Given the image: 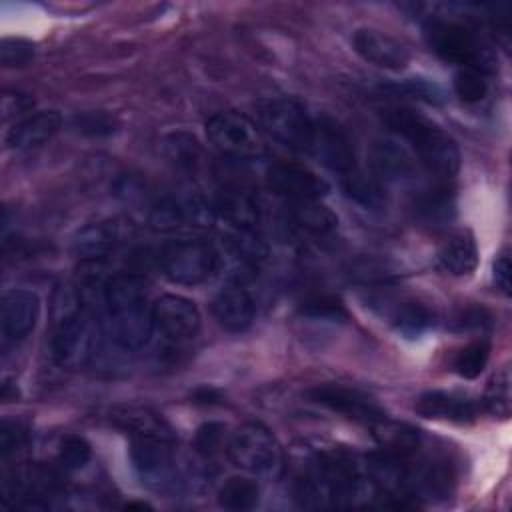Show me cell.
I'll return each instance as SVG.
<instances>
[{"label": "cell", "mask_w": 512, "mask_h": 512, "mask_svg": "<svg viewBox=\"0 0 512 512\" xmlns=\"http://www.w3.org/2000/svg\"><path fill=\"white\" fill-rule=\"evenodd\" d=\"M104 328L110 340L124 350L142 348L154 330L152 304L138 278L120 274L110 278L102 290Z\"/></svg>", "instance_id": "6da1fadb"}, {"label": "cell", "mask_w": 512, "mask_h": 512, "mask_svg": "<svg viewBox=\"0 0 512 512\" xmlns=\"http://www.w3.org/2000/svg\"><path fill=\"white\" fill-rule=\"evenodd\" d=\"M386 126L410 144L420 166L438 178H454L460 170V150L454 138L438 124L410 108H390L384 112Z\"/></svg>", "instance_id": "7a4b0ae2"}, {"label": "cell", "mask_w": 512, "mask_h": 512, "mask_svg": "<svg viewBox=\"0 0 512 512\" xmlns=\"http://www.w3.org/2000/svg\"><path fill=\"white\" fill-rule=\"evenodd\" d=\"M158 266L172 284L198 286L218 272L220 252L208 240L178 238L160 248Z\"/></svg>", "instance_id": "3957f363"}, {"label": "cell", "mask_w": 512, "mask_h": 512, "mask_svg": "<svg viewBox=\"0 0 512 512\" xmlns=\"http://www.w3.org/2000/svg\"><path fill=\"white\" fill-rule=\"evenodd\" d=\"M226 448L232 462L250 474L272 478L282 470V446L272 430L260 422L238 426L230 434Z\"/></svg>", "instance_id": "277c9868"}, {"label": "cell", "mask_w": 512, "mask_h": 512, "mask_svg": "<svg viewBox=\"0 0 512 512\" xmlns=\"http://www.w3.org/2000/svg\"><path fill=\"white\" fill-rule=\"evenodd\" d=\"M258 128L292 152L310 154L314 118L288 98H272L256 104Z\"/></svg>", "instance_id": "5b68a950"}, {"label": "cell", "mask_w": 512, "mask_h": 512, "mask_svg": "<svg viewBox=\"0 0 512 512\" xmlns=\"http://www.w3.org/2000/svg\"><path fill=\"white\" fill-rule=\"evenodd\" d=\"M428 46L446 62L460 64V68H476L480 72L492 70V56L478 40V36L464 24L432 18L424 26Z\"/></svg>", "instance_id": "8992f818"}, {"label": "cell", "mask_w": 512, "mask_h": 512, "mask_svg": "<svg viewBox=\"0 0 512 512\" xmlns=\"http://www.w3.org/2000/svg\"><path fill=\"white\" fill-rule=\"evenodd\" d=\"M96 336L94 314L80 302L74 300L72 306L62 312L52 330L50 352L58 366L76 368L86 362L92 352Z\"/></svg>", "instance_id": "52a82bcc"}, {"label": "cell", "mask_w": 512, "mask_h": 512, "mask_svg": "<svg viewBox=\"0 0 512 512\" xmlns=\"http://www.w3.org/2000/svg\"><path fill=\"white\" fill-rule=\"evenodd\" d=\"M210 144L224 156L236 160L260 158L266 150L262 130L240 112H218L206 122Z\"/></svg>", "instance_id": "ba28073f"}, {"label": "cell", "mask_w": 512, "mask_h": 512, "mask_svg": "<svg viewBox=\"0 0 512 512\" xmlns=\"http://www.w3.org/2000/svg\"><path fill=\"white\" fill-rule=\"evenodd\" d=\"M130 460L134 472L152 490H170L178 482L174 442L132 440Z\"/></svg>", "instance_id": "9c48e42d"}, {"label": "cell", "mask_w": 512, "mask_h": 512, "mask_svg": "<svg viewBox=\"0 0 512 512\" xmlns=\"http://www.w3.org/2000/svg\"><path fill=\"white\" fill-rule=\"evenodd\" d=\"M310 154H314L326 168L340 176L356 168V154L348 132L332 118H314V134Z\"/></svg>", "instance_id": "30bf717a"}, {"label": "cell", "mask_w": 512, "mask_h": 512, "mask_svg": "<svg viewBox=\"0 0 512 512\" xmlns=\"http://www.w3.org/2000/svg\"><path fill=\"white\" fill-rule=\"evenodd\" d=\"M154 328L170 340L194 338L200 330V310L194 300L180 294H162L152 304Z\"/></svg>", "instance_id": "8fae6325"}, {"label": "cell", "mask_w": 512, "mask_h": 512, "mask_svg": "<svg viewBox=\"0 0 512 512\" xmlns=\"http://www.w3.org/2000/svg\"><path fill=\"white\" fill-rule=\"evenodd\" d=\"M306 396H308V400H312L316 404H322L334 412L344 414L346 418L364 422L368 426H374L376 422L386 418L382 408L372 398H368L366 394H362L354 388H348V386L318 384V386L306 390Z\"/></svg>", "instance_id": "7c38bea8"}, {"label": "cell", "mask_w": 512, "mask_h": 512, "mask_svg": "<svg viewBox=\"0 0 512 512\" xmlns=\"http://www.w3.org/2000/svg\"><path fill=\"white\" fill-rule=\"evenodd\" d=\"M266 180L276 194L288 198L290 202L320 200L328 192V182L324 178H320L310 168L294 162L272 164L268 168Z\"/></svg>", "instance_id": "4fadbf2b"}, {"label": "cell", "mask_w": 512, "mask_h": 512, "mask_svg": "<svg viewBox=\"0 0 512 512\" xmlns=\"http://www.w3.org/2000/svg\"><path fill=\"white\" fill-rule=\"evenodd\" d=\"M110 422L130 436V440H162L176 442L172 426L148 406L138 404H118L110 412Z\"/></svg>", "instance_id": "5bb4252c"}, {"label": "cell", "mask_w": 512, "mask_h": 512, "mask_svg": "<svg viewBox=\"0 0 512 512\" xmlns=\"http://www.w3.org/2000/svg\"><path fill=\"white\" fill-rule=\"evenodd\" d=\"M352 46L366 62L384 70H402L410 62V50L394 36L376 28H358Z\"/></svg>", "instance_id": "9a60e30c"}, {"label": "cell", "mask_w": 512, "mask_h": 512, "mask_svg": "<svg viewBox=\"0 0 512 512\" xmlns=\"http://www.w3.org/2000/svg\"><path fill=\"white\" fill-rule=\"evenodd\" d=\"M40 318V298L32 290L14 288L4 292L0 304V322L2 334L6 340L26 338Z\"/></svg>", "instance_id": "2e32d148"}, {"label": "cell", "mask_w": 512, "mask_h": 512, "mask_svg": "<svg viewBox=\"0 0 512 512\" xmlns=\"http://www.w3.org/2000/svg\"><path fill=\"white\" fill-rule=\"evenodd\" d=\"M62 126L58 110H38L20 118L6 134V146L16 152H26L46 144Z\"/></svg>", "instance_id": "e0dca14e"}, {"label": "cell", "mask_w": 512, "mask_h": 512, "mask_svg": "<svg viewBox=\"0 0 512 512\" xmlns=\"http://www.w3.org/2000/svg\"><path fill=\"white\" fill-rule=\"evenodd\" d=\"M130 236V224L122 220H102L90 224L74 238V252L80 258L98 260L114 252Z\"/></svg>", "instance_id": "ac0fdd59"}, {"label": "cell", "mask_w": 512, "mask_h": 512, "mask_svg": "<svg viewBox=\"0 0 512 512\" xmlns=\"http://www.w3.org/2000/svg\"><path fill=\"white\" fill-rule=\"evenodd\" d=\"M212 314L222 328L230 332H242L252 324L256 304L244 286L230 284L222 288L212 300Z\"/></svg>", "instance_id": "d6986e66"}, {"label": "cell", "mask_w": 512, "mask_h": 512, "mask_svg": "<svg viewBox=\"0 0 512 512\" xmlns=\"http://www.w3.org/2000/svg\"><path fill=\"white\" fill-rule=\"evenodd\" d=\"M416 412L424 418L450 420V422H472L476 418V404L464 394L446 390H428L416 400Z\"/></svg>", "instance_id": "ffe728a7"}, {"label": "cell", "mask_w": 512, "mask_h": 512, "mask_svg": "<svg viewBox=\"0 0 512 512\" xmlns=\"http://www.w3.org/2000/svg\"><path fill=\"white\" fill-rule=\"evenodd\" d=\"M370 164L376 178L384 180H408L414 176L416 158L398 140H376L370 150Z\"/></svg>", "instance_id": "44dd1931"}, {"label": "cell", "mask_w": 512, "mask_h": 512, "mask_svg": "<svg viewBox=\"0 0 512 512\" xmlns=\"http://www.w3.org/2000/svg\"><path fill=\"white\" fill-rule=\"evenodd\" d=\"M214 214L224 220L230 230H256L260 210L258 202L244 190L224 188L212 204Z\"/></svg>", "instance_id": "7402d4cb"}, {"label": "cell", "mask_w": 512, "mask_h": 512, "mask_svg": "<svg viewBox=\"0 0 512 512\" xmlns=\"http://www.w3.org/2000/svg\"><path fill=\"white\" fill-rule=\"evenodd\" d=\"M438 264L452 276H468L478 266V246L470 232L452 234L438 250Z\"/></svg>", "instance_id": "603a6c76"}, {"label": "cell", "mask_w": 512, "mask_h": 512, "mask_svg": "<svg viewBox=\"0 0 512 512\" xmlns=\"http://www.w3.org/2000/svg\"><path fill=\"white\" fill-rule=\"evenodd\" d=\"M342 188L352 202L366 210H382L388 204V194L382 180L358 168L342 176Z\"/></svg>", "instance_id": "cb8c5ba5"}, {"label": "cell", "mask_w": 512, "mask_h": 512, "mask_svg": "<svg viewBox=\"0 0 512 512\" xmlns=\"http://www.w3.org/2000/svg\"><path fill=\"white\" fill-rule=\"evenodd\" d=\"M374 438L378 440L380 448L398 456H416L420 450V434L408 424L392 422L382 418L374 426H370Z\"/></svg>", "instance_id": "d4e9b609"}, {"label": "cell", "mask_w": 512, "mask_h": 512, "mask_svg": "<svg viewBox=\"0 0 512 512\" xmlns=\"http://www.w3.org/2000/svg\"><path fill=\"white\" fill-rule=\"evenodd\" d=\"M290 218L298 228L314 236H328L338 226L336 214L328 206H324L320 200L290 202Z\"/></svg>", "instance_id": "484cf974"}, {"label": "cell", "mask_w": 512, "mask_h": 512, "mask_svg": "<svg viewBox=\"0 0 512 512\" xmlns=\"http://www.w3.org/2000/svg\"><path fill=\"white\" fill-rule=\"evenodd\" d=\"M260 500L256 480L248 476H232L218 490V504L226 510H252Z\"/></svg>", "instance_id": "4316f807"}, {"label": "cell", "mask_w": 512, "mask_h": 512, "mask_svg": "<svg viewBox=\"0 0 512 512\" xmlns=\"http://www.w3.org/2000/svg\"><path fill=\"white\" fill-rule=\"evenodd\" d=\"M392 324L400 334L414 338V336H420L424 330H428L434 324V314L424 304L406 300L396 306V310L392 314Z\"/></svg>", "instance_id": "83f0119b"}, {"label": "cell", "mask_w": 512, "mask_h": 512, "mask_svg": "<svg viewBox=\"0 0 512 512\" xmlns=\"http://www.w3.org/2000/svg\"><path fill=\"white\" fill-rule=\"evenodd\" d=\"M164 152L176 168L186 170V172L196 170L200 164V156H202V150H200V144L196 142V138L190 134H184V132L166 136Z\"/></svg>", "instance_id": "f1b7e54d"}, {"label": "cell", "mask_w": 512, "mask_h": 512, "mask_svg": "<svg viewBox=\"0 0 512 512\" xmlns=\"http://www.w3.org/2000/svg\"><path fill=\"white\" fill-rule=\"evenodd\" d=\"M416 212L426 222H446L454 214V198L444 186L424 190L416 198Z\"/></svg>", "instance_id": "f546056e"}, {"label": "cell", "mask_w": 512, "mask_h": 512, "mask_svg": "<svg viewBox=\"0 0 512 512\" xmlns=\"http://www.w3.org/2000/svg\"><path fill=\"white\" fill-rule=\"evenodd\" d=\"M484 406L496 418H508L512 408V392H510V370L502 368L488 382L484 392Z\"/></svg>", "instance_id": "4dcf8cb0"}, {"label": "cell", "mask_w": 512, "mask_h": 512, "mask_svg": "<svg viewBox=\"0 0 512 512\" xmlns=\"http://www.w3.org/2000/svg\"><path fill=\"white\" fill-rule=\"evenodd\" d=\"M490 358V344L486 340H476L464 346L454 358V370L466 380H474L486 368Z\"/></svg>", "instance_id": "1f68e13d"}, {"label": "cell", "mask_w": 512, "mask_h": 512, "mask_svg": "<svg viewBox=\"0 0 512 512\" xmlns=\"http://www.w3.org/2000/svg\"><path fill=\"white\" fill-rule=\"evenodd\" d=\"M92 458V448L88 444L86 438L76 436V434H68L60 440V448H58V466L64 472H76L82 470Z\"/></svg>", "instance_id": "d6a6232c"}, {"label": "cell", "mask_w": 512, "mask_h": 512, "mask_svg": "<svg viewBox=\"0 0 512 512\" xmlns=\"http://www.w3.org/2000/svg\"><path fill=\"white\" fill-rule=\"evenodd\" d=\"M454 92L462 102L474 104L484 100V96L488 94V82L484 72L476 70V68H460L454 74Z\"/></svg>", "instance_id": "836d02e7"}, {"label": "cell", "mask_w": 512, "mask_h": 512, "mask_svg": "<svg viewBox=\"0 0 512 512\" xmlns=\"http://www.w3.org/2000/svg\"><path fill=\"white\" fill-rule=\"evenodd\" d=\"M30 442V432L22 422L2 420L0 424V452L2 458H8L20 450H24Z\"/></svg>", "instance_id": "e575fe53"}, {"label": "cell", "mask_w": 512, "mask_h": 512, "mask_svg": "<svg viewBox=\"0 0 512 512\" xmlns=\"http://www.w3.org/2000/svg\"><path fill=\"white\" fill-rule=\"evenodd\" d=\"M394 90L398 94H406L410 98H416V100H422L428 104H440L446 98L444 90L436 82H430L424 78H408V80L400 82L398 86H394Z\"/></svg>", "instance_id": "d590c367"}, {"label": "cell", "mask_w": 512, "mask_h": 512, "mask_svg": "<svg viewBox=\"0 0 512 512\" xmlns=\"http://www.w3.org/2000/svg\"><path fill=\"white\" fill-rule=\"evenodd\" d=\"M226 442V426L220 422H206L196 430L194 446L202 456H214Z\"/></svg>", "instance_id": "8d00e7d4"}, {"label": "cell", "mask_w": 512, "mask_h": 512, "mask_svg": "<svg viewBox=\"0 0 512 512\" xmlns=\"http://www.w3.org/2000/svg\"><path fill=\"white\" fill-rule=\"evenodd\" d=\"M300 312L304 316L322 318V320H338L344 316L342 304L336 298L326 296V294H316V296L306 298L300 306Z\"/></svg>", "instance_id": "74e56055"}, {"label": "cell", "mask_w": 512, "mask_h": 512, "mask_svg": "<svg viewBox=\"0 0 512 512\" xmlns=\"http://www.w3.org/2000/svg\"><path fill=\"white\" fill-rule=\"evenodd\" d=\"M34 56V44L24 38H4L0 44V62L6 68L24 66Z\"/></svg>", "instance_id": "f35d334b"}, {"label": "cell", "mask_w": 512, "mask_h": 512, "mask_svg": "<svg viewBox=\"0 0 512 512\" xmlns=\"http://www.w3.org/2000/svg\"><path fill=\"white\" fill-rule=\"evenodd\" d=\"M510 254L508 252H500L492 264V278H494V284L496 288L508 296L510 294Z\"/></svg>", "instance_id": "ab89813d"}, {"label": "cell", "mask_w": 512, "mask_h": 512, "mask_svg": "<svg viewBox=\"0 0 512 512\" xmlns=\"http://www.w3.org/2000/svg\"><path fill=\"white\" fill-rule=\"evenodd\" d=\"M34 106V100L24 96V94H18V92H4L2 96V116L8 118L10 114L14 116H20L24 114L28 108Z\"/></svg>", "instance_id": "60d3db41"}, {"label": "cell", "mask_w": 512, "mask_h": 512, "mask_svg": "<svg viewBox=\"0 0 512 512\" xmlns=\"http://www.w3.org/2000/svg\"><path fill=\"white\" fill-rule=\"evenodd\" d=\"M458 324L462 330H484L490 324V314L484 308H470L458 316Z\"/></svg>", "instance_id": "b9f144b4"}]
</instances>
